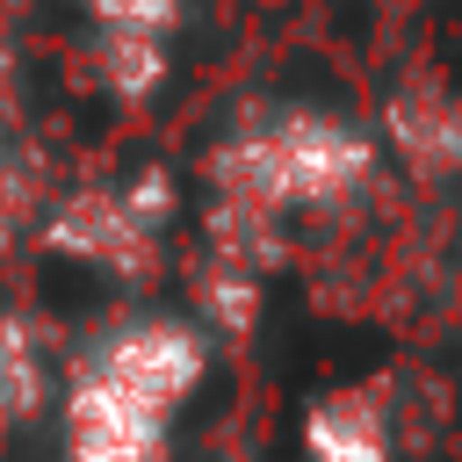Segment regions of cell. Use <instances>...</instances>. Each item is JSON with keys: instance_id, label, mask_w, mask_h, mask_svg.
Returning a JSON list of instances; mask_svg holds the SVG:
<instances>
[{"instance_id": "cell-1", "label": "cell", "mask_w": 462, "mask_h": 462, "mask_svg": "<svg viewBox=\"0 0 462 462\" xmlns=\"http://www.w3.org/2000/svg\"><path fill=\"white\" fill-rule=\"evenodd\" d=\"M209 339L188 318H123L65 375V455L72 462H159L173 411L202 390Z\"/></svg>"}, {"instance_id": "cell-2", "label": "cell", "mask_w": 462, "mask_h": 462, "mask_svg": "<svg viewBox=\"0 0 462 462\" xmlns=\"http://www.w3.org/2000/svg\"><path fill=\"white\" fill-rule=\"evenodd\" d=\"M375 159L383 144L368 130L318 116V108H274L209 152V202L260 209L274 224L289 209H339L368 195Z\"/></svg>"}, {"instance_id": "cell-3", "label": "cell", "mask_w": 462, "mask_h": 462, "mask_svg": "<svg viewBox=\"0 0 462 462\" xmlns=\"http://www.w3.org/2000/svg\"><path fill=\"white\" fill-rule=\"evenodd\" d=\"M166 209H173V202H166V180H159V173L94 180V188H72L65 202H51L43 238H51L65 260H87V267H137V260H152Z\"/></svg>"}, {"instance_id": "cell-4", "label": "cell", "mask_w": 462, "mask_h": 462, "mask_svg": "<svg viewBox=\"0 0 462 462\" xmlns=\"http://www.w3.org/2000/svg\"><path fill=\"white\" fill-rule=\"evenodd\" d=\"M383 144H390L411 173H426V180L462 173V94L440 87V79L397 87V94L383 101Z\"/></svg>"}, {"instance_id": "cell-5", "label": "cell", "mask_w": 462, "mask_h": 462, "mask_svg": "<svg viewBox=\"0 0 462 462\" xmlns=\"http://www.w3.org/2000/svg\"><path fill=\"white\" fill-rule=\"evenodd\" d=\"M303 448L310 462H390L397 448V411L375 383H346V390H325L310 411H303Z\"/></svg>"}, {"instance_id": "cell-6", "label": "cell", "mask_w": 462, "mask_h": 462, "mask_svg": "<svg viewBox=\"0 0 462 462\" xmlns=\"http://www.w3.org/2000/svg\"><path fill=\"white\" fill-rule=\"evenodd\" d=\"M51 397V361L36 346V332L22 318H0V440L14 426H29Z\"/></svg>"}, {"instance_id": "cell-7", "label": "cell", "mask_w": 462, "mask_h": 462, "mask_svg": "<svg viewBox=\"0 0 462 462\" xmlns=\"http://www.w3.org/2000/svg\"><path fill=\"white\" fill-rule=\"evenodd\" d=\"M188 0H87L94 29L101 36H144V43H166L173 22H180Z\"/></svg>"}, {"instance_id": "cell-8", "label": "cell", "mask_w": 462, "mask_h": 462, "mask_svg": "<svg viewBox=\"0 0 462 462\" xmlns=\"http://www.w3.org/2000/svg\"><path fill=\"white\" fill-rule=\"evenodd\" d=\"M22 195H29V173H22V159L0 144V245H7L14 224H22Z\"/></svg>"}]
</instances>
